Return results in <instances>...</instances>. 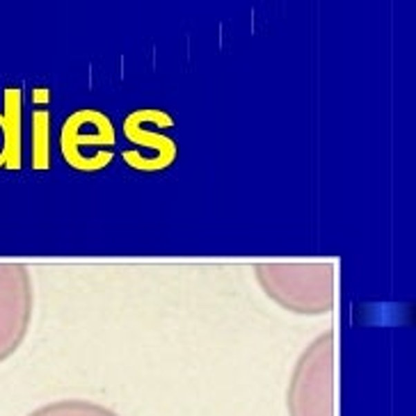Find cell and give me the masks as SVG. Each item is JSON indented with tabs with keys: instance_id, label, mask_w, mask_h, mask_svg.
Instances as JSON below:
<instances>
[{
	"instance_id": "obj_1",
	"label": "cell",
	"mask_w": 416,
	"mask_h": 416,
	"mask_svg": "<svg viewBox=\"0 0 416 416\" xmlns=\"http://www.w3.org/2000/svg\"><path fill=\"white\" fill-rule=\"evenodd\" d=\"M254 279L267 300L297 316H325L337 302V265L330 261L256 263Z\"/></svg>"
},
{
	"instance_id": "obj_5",
	"label": "cell",
	"mask_w": 416,
	"mask_h": 416,
	"mask_svg": "<svg viewBox=\"0 0 416 416\" xmlns=\"http://www.w3.org/2000/svg\"><path fill=\"white\" fill-rule=\"evenodd\" d=\"M35 311V286L30 267L0 261V363L23 346Z\"/></svg>"
},
{
	"instance_id": "obj_6",
	"label": "cell",
	"mask_w": 416,
	"mask_h": 416,
	"mask_svg": "<svg viewBox=\"0 0 416 416\" xmlns=\"http://www.w3.org/2000/svg\"><path fill=\"white\" fill-rule=\"evenodd\" d=\"M23 165V92L7 87L0 110V169Z\"/></svg>"
},
{
	"instance_id": "obj_8",
	"label": "cell",
	"mask_w": 416,
	"mask_h": 416,
	"mask_svg": "<svg viewBox=\"0 0 416 416\" xmlns=\"http://www.w3.org/2000/svg\"><path fill=\"white\" fill-rule=\"evenodd\" d=\"M48 110H35L32 115V167L48 169L50 165V149H48Z\"/></svg>"
},
{
	"instance_id": "obj_2",
	"label": "cell",
	"mask_w": 416,
	"mask_h": 416,
	"mask_svg": "<svg viewBox=\"0 0 416 416\" xmlns=\"http://www.w3.org/2000/svg\"><path fill=\"white\" fill-rule=\"evenodd\" d=\"M337 341L323 332L304 348L286 389L288 416H337Z\"/></svg>"
},
{
	"instance_id": "obj_4",
	"label": "cell",
	"mask_w": 416,
	"mask_h": 416,
	"mask_svg": "<svg viewBox=\"0 0 416 416\" xmlns=\"http://www.w3.org/2000/svg\"><path fill=\"white\" fill-rule=\"evenodd\" d=\"M174 129V117L160 108H140L126 115L122 131L129 142L122 158L131 169L138 172H162L176 162L178 144L169 135Z\"/></svg>"
},
{
	"instance_id": "obj_7",
	"label": "cell",
	"mask_w": 416,
	"mask_h": 416,
	"mask_svg": "<svg viewBox=\"0 0 416 416\" xmlns=\"http://www.w3.org/2000/svg\"><path fill=\"white\" fill-rule=\"evenodd\" d=\"M28 416H119L110 407L94 403V400H80V398H66L55 400V403H46L37 407Z\"/></svg>"
},
{
	"instance_id": "obj_3",
	"label": "cell",
	"mask_w": 416,
	"mask_h": 416,
	"mask_svg": "<svg viewBox=\"0 0 416 416\" xmlns=\"http://www.w3.org/2000/svg\"><path fill=\"white\" fill-rule=\"evenodd\" d=\"M117 131L103 110L80 108L59 129V153L73 172H101L115 160Z\"/></svg>"
}]
</instances>
